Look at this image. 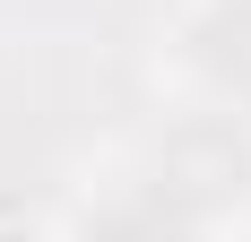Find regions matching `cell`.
<instances>
[{"mask_svg": "<svg viewBox=\"0 0 251 242\" xmlns=\"http://www.w3.org/2000/svg\"><path fill=\"white\" fill-rule=\"evenodd\" d=\"M148 191H165L182 217H217V208L251 199V139L234 130L226 113L182 121V130H165V139H156V156H148Z\"/></svg>", "mask_w": 251, "mask_h": 242, "instance_id": "obj_1", "label": "cell"}, {"mask_svg": "<svg viewBox=\"0 0 251 242\" xmlns=\"http://www.w3.org/2000/svg\"><path fill=\"white\" fill-rule=\"evenodd\" d=\"M191 61H200L208 87L251 104V0H217L200 26H191Z\"/></svg>", "mask_w": 251, "mask_h": 242, "instance_id": "obj_2", "label": "cell"}, {"mask_svg": "<svg viewBox=\"0 0 251 242\" xmlns=\"http://www.w3.org/2000/svg\"><path fill=\"white\" fill-rule=\"evenodd\" d=\"M87 242H191V217L165 191H130V199H104L87 217Z\"/></svg>", "mask_w": 251, "mask_h": 242, "instance_id": "obj_3", "label": "cell"}]
</instances>
